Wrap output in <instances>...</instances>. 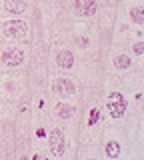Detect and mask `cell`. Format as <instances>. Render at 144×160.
<instances>
[{
    "label": "cell",
    "instance_id": "cell-1",
    "mask_svg": "<svg viewBox=\"0 0 144 160\" xmlns=\"http://www.w3.org/2000/svg\"><path fill=\"white\" fill-rule=\"evenodd\" d=\"M104 126L106 116L102 108V86H82L76 140L80 144H100Z\"/></svg>",
    "mask_w": 144,
    "mask_h": 160
},
{
    "label": "cell",
    "instance_id": "cell-2",
    "mask_svg": "<svg viewBox=\"0 0 144 160\" xmlns=\"http://www.w3.org/2000/svg\"><path fill=\"white\" fill-rule=\"evenodd\" d=\"M62 38H66L78 58H102V34L96 22L72 18Z\"/></svg>",
    "mask_w": 144,
    "mask_h": 160
},
{
    "label": "cell",
    "instance_id": "cell-3",
    "mask_svg": "<svg viewBox=\"0 0 144 160\" xmlns=\"http://www.w3.org/2000/svg\"><path fill=\"white\" fill-rule=\"evenodd\" d=\"M100 150L104 160H142L144 148H138L128 140L120 124H106L100 136Z\"/></svg>",
    "mask_w": 144,
    "mask_h": 160
},
{
    "label": "cell",
    "instance_id": "cell-4",
    "mask_svg": "<svg viewBox=\"0 0 144 160\" xmlns=\"http://www.w3.org/2000/svg\"><path fill=\"white\" fill-rule=\"evenodd\" d=\"M102 108H104V116H106V124H120L132 112L130 100H128V94L124 90L120 76H108V74L104 76Z\"/></svg>",
    "mask_w": 144,
    "mask_h": 160
},
{
    "label": "cell",
    "instance_id": "cell-5",
    "mask_svg": "<svg viewBox=\"0 0 144 160\" xmlns=\"http://www.w3.org/2000/svg\"><path fill=\"white\" fill-rule=\"evenodd\" d=\"M76 128L52 122L46 138V160H74L76 154Z\"/></svg>",
    "mask_w": 144,
    "mask_h": 160
},
{
    "label": "cell",
    "instance_id": "cell-6",
    "mask_svg": "<svg viewBox=\"0 0 144 160\" xmlns=\"http://www.w3.org/2000/svg\"><path fill=\"white\" fill-rule=\"evenodd\" d=\"M78 56L72 46L66 42V38L56 36L50 40L48 46V72H66L72 74L76 68Z\"/></svg>",
    "mask_w": 144,
    "mask_h": 160
},
{
    "label": "cell",
    "instance_id": "cell-7",
    "mask_svg": "<svg viewBox=\"0 0 144 160\" xmlns=\"http://www.w3.org/2000/svg\"><path fill=\"white\" fill-rule=\"evenodd\" d=\"M30 60L28 42H0V72H24Z\"/></svg>",
    "mask_w": 144,
    "mask_h": 160
},
{
    "label": "cell",
    "instance_id": "cell-8",
    "mask_svg": "<svg viewBox=\"0 0 144 160\" xmlns=\"http://www.w3.org/2000/svg\"><path fill=\"white\" fill-rule=\"evenodd\" d=\"M136 68L144 66H140L124 46H108L106 54H104V72L108 76H124Z\"/></svg>",
    "mask_w": 144,
    "mask_h": 160
},
{
    "label": "cell",
    "instance_id": "cell-9",
    "mask_svg": "<svg viewBox=\"0 0 144 160\" xmlns=\"http://www.w3.org/2000/svg\"><path fill=\"white\" fill-rule=\"evenodd\" d=\"M48 116L56 124L76 128L80 118V98H50Z\"/></svg>",
    "mask_w": 144,
    "mask_h": 160
},
{
    "label": "cell",
    "instance_id": "cell-10",
    "mask_svg": "<svg viewBox=\"0 0 144 160\" xmlns=\"http://www.w3.org/2000/svg\"><path fill=\"white\" fill-rule=\"evenodd\" d=\"M46 92L50 94V98H80L82 84L74 74L50 72L46 78Z\"/></svg>",
    "mask_w": 144,
    "mask_h": 160
},
{
    "label": "cell",
    "instance_id": "cell-11",
    "mask_svg": "<svg viewBox=\"0 0 144 160\" xmlns=\"http://www.w3.org/2000/svg\"><path fill=\"white\" fill-rule=\"evenodd\" d=\"M26 92V72H0V104H16Z\"/></svg>",
    "mask_w": 144,
    "mask_h": 160
},
{
    "label": "cell",
    "instance_id": "cell-12",
    "mask_svg": "<svg viewBox=\"0 0 144 160\" xmlns=\"http://www.w3.org/2000/svg\"><path fill=\"white\" fill-rule=\"evenodd\" d=\"M74 76L82 86H102L104 82V60L102 58H78Z\"/></svg>",
    "mask_w": 144,
    "mask_h": 160
},
{
    "label": "cell",
    "instance_id": "cell-13",
    "mask_svg": "<svg viewBox=\"0 0 144 160\" xmlns=\"http://www.w3.org/2000/svg\"><path fill=\"white\" fill-rule=\"evenodd\" d=\"M32 36L30 18L0 16V42H28Z\"/></svg>",
    "mask_w": 144,
    "mask_h": 160
},
{
    "label": "cell",
    "instance_id": "cell-14",
    "mask_svg": "<svg viewBox=\"0 0 144 160\" xmlns=\"http://www.w3.org/2000/svg\"><path fill=\"white\" fill-rule=\"evenodd\" d=\"M120 80L128 94L132 112H142V108H144V68L132 70V72L120 76Z\"/></svg>",
    "mask_w": 144,
    "mask_h": 160
},
{
    "label": "cell",
    "instance_id": "cell-15",
    "mask_svg": "<svg viewBox=\"0 0 144 160\" xmlns=\"http://www.w3.org/2000/svg\"><path fill=\"white\" fill-rule=\"evenodd\" d=\"M116 20L130 28H144V0H118Z\"/></svg>",
    "mask_w": 144,
    "mask_h": 160
},
{
    "label": "cell",
    "instance_id": "cell-16",
    "mask_svg": "<svg viewBox=\"0 0 144 160\" xmlns=\"http://www.w3.org/2000/svg\"><path fill=\"white\" fill-rule=\"evenodd\" d=\"M62 6L72 14V18L86 20V22H96L102 4L98 0H62Z\"/></svg>",
    "mask_w": 144,
    "mask_h": 160
},
{
    "label": "cell",
    "instance_id": "cell-17",
    "mask_svg": "<svg viewBox=\"0 0 144 160\" xmlns=\"http://www.w3.org/2000/svg\"><path fill=\"white\" fill-rule=\"evenodd\" d=\"M14 116H0V160H14Z\"/></svg>",
    "mask_w": 144,
    "mask_h": 160
},
{
    "label": "cell",
    "instance_id": "cell-18",
    "mask_svg": "<svg viewBox=\"0 0 144 160\" xmlns=\"http://www.w3.org/2000/svg\"><path fill=\"white\" fill-rule=\"evenodd\" d=\"M36 0H0V16L4 18H30Z\"/></svg>",
    "mask_w": 144,
    "mask_h": 160
},
{
    "label": "cell",
    "instance_id": "cell-19",
    "mask_svg": "<svg viewBox=\"0 0 144 160\" xmlns=\"http://www.w3.org/2000/svg\"><path fill=\"white\" fill-rule=\"evenodd\" d=\"M74 160H104L102 150L98 144H76V154Z\"/></svg>",
    "mask_w": 144,
    "mask_h": 160
},
{
    "label": "cell",
    "instance_id": "cell-20",
    "mask_svg": "<svg viewBox=\"0 0 144 160\" xmlns=\"http://www.w3.org/2000/svg\"><path fill=\"white\" fill-rule=\"evenodd\" d=\"M98 2H100L102 6H116L118 0H98Z\"/></svg>",
    "mask_w": 144,
    "mask_h": 160
},
{
    "label": "cell",
    "instance_id": "cell-21",
    "mask_svg": "<svg viewBox=\"0 0 144 160\" xmlns=\"http://www.w3.org/2000/svg\"><path fill=\"white\" fill-rule=\"evenodd\" d=\"M36 2H50V4H62V0H36Z\"/></svg>",
    "mask_w": 144,
    "mask_h": 160
}]
</instances>
